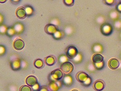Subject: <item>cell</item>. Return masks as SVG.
<instances>
[{"label": "cell", "instance_id": "1", "mask_svg": "<svg viewBox=\"0 0 121 91\" xmlns=\"http://www.w3.org/2000/svg\"><path fill=\"white\" fill-rule=\"evenodd\" d=\"M113 31V26L109 23H105L101 25L100 32L105 36H109Z\"/></svg>", "mask_w": 121, "mask_h": 91}, {"label": "cell", "instance_id": "2", "mask_svg": "<svg viewBox=\"0 0 121 91\" xmlns=\"http://www.w3.org/2000/svg\"><path fill=\"white\" fill-rule=\"evenodd\" d=\"M65 52L67 57L71 59H73L78 53L77 48L73 46H69L66 48Z\"/></svg>", "mask_w": 121, "mask_h": 91}, {"label": "cell", "instance_id": "3", "mask_svg": "<svg viewBox=\"0 0 121 91\" xmlns=\"http://www.w3.org/2000/svg\"><path fill=\"white\" fill-rule=\"evenodd\" d=\"M64 74L60 69H57L53 71L50 74V79L51 81H57L61 79L63 77Z\"/></svg>", "mask_w": 121, "mask_h": 91}, {"label": "cell", "instance_id": "4", "mask_svg": "<svg viewBox=\"0 0 121 91\" xmlns=\"http://www.w3.org/2000/svg\"><path fill=\"white\" fill-rule=\"evenodd\" d=\"M60 69L64 73L69 74L71 73L73 71V66L71 63L67 62L61 65Z\"/></svg>", "mask_w": 121, "mask_h": 91}, {"label": "cell", "instance_id": "5", "mask_svg": "<svg viewBox=\"0 0 121 91\" xmlns=\"http://www.w3.org/2000/svg\"><path fill=\"white\" fill-rule=\"evenodd\" d=\"M58 30L55 25L52 24H48L46 25L44 27L45 32L50 35L53 36Z\"/></svg>", "mask_w": 121, "mask_h": 91}, {"label": "cell", "instance_id": "6", "mask_svg": "<svg viewBox=\"0 0 121 91\" xmlns=\"http://www.w3.org/2000/svg\"><path fill=\"white\" fill-rule=\"evenodd\" d=\"M108 67L112 70H116L119 68L120 63L119 61L115 58L111 59L108 63Z\"/></svg>", "mask_w": 121, "mask_h": 91}, {"label": "cell", "instance_id": "7", "mask_svg": "<svg viewBox=\"0 0 121 91\" xmlns=\"http://www.w3.org/2000/svg\"><path fill=\"white\" fill-rule=\"evenodd\" d=\"M25 46V43L24 41L20 39H17L13 43L14 48L18 51L22 50Z\"/></svg>", "mask_w": 121, "mask_h": 91}, {"label": "cell", "instance_id": "8", "mask_svg": "<svg viewBox=\"0 0 121 91\" xmlns=\"http://www.w3.org/2000/svg\"><path fill=\"white\" fill-rule=\"evenodd\" d=\"M16 14L17 17L21 19H25L27 17V14L25 8L23 7L18 8L16 11Z\"/></svg>", "mask_w": 121, "mask_h": 91}, {"label": "cell", "instance_id": "9", "mask_svg": "<svg viewBox=\"0 0 121 91\" xmlns=\"http://www.w3.org/2000/svg\"><path fill=\"white\" fill-rule=\"evenodd\" d=\"M89 77V76H88V74L83 72H78L76 75V78L77 80L82 83H83Z\"/></svg>", "mask_w": 121, "mask_h": 91}, {"label": "cell", "instance_id": "10", "mask_svg": "<svg viewBox=\"0 0 121 91\" xmlns=\"http://www.w3.org/2000/svg\"><path fill=\"white\" fill-rule=\"evenodd\" d=\"M104 47L99 43H95L92 47V51L95 53H102L104 51Z\"/></svg>", "mask_w": 121, "mask_h": 91}, {"label": "cell", "instance_id": "11", "mask_svg": "<svg viewBox=\"0 0 121 91\" xmlns=\"http://www.w3.org/2000/svg\"><path fill=\"white\" fill-rule=\"evenodd\" d=\"M104 83L102 80H98L96 81L94 85V89L97 91H102L104 88Z\"/></svg>", "mask_w": 121, "mask_h": 91}, {"label": "cell", "instance_id": "12", "mask_svg": "<svg viewBox=\"0 0 121 91\" xmlns=\"http://www.w3.org/2000/svg\"><path fill=\"white\" fill-rule=\"evenodd\" d=\"M26 83L28 85L33 86L38 83L37 78L34 76H30L26 79Z\"/></svg>", "mask_w": 121, "mask_h": 91}, {"label": "cell", "instance_id": "13", "mask_svg": "<svg viewBox=\"0 0 121 91\" xmlns=\"http://www.w3.org/2000/svg\"><path fill=\"white\" fill-rule=\"evenodd\" d=\"M108 17L110 21L113 22L119 19V14L116 10H112L109 12L108 14Z\"/></svg>", "mask_w": 121, "mask_h": 91}, {"label": "cell", "instance_id": "14", "mask_svg": "<svg viewBox=\"0 0 121 91\" xmlns=\"http://www.w3.org/2000/svg\"><path fill=\"white\" fill-rule=\"evenodd\" d=\"M11 68L14 71H18L21 68V62L19 59H17L11 62Z\"/></svg>", "mask_w": 121, "mask_h": 91}, {"label": "cell", "instance_id": "15", "mask_svg": "<svg viewBox=\"0 0 121 91\" xmlns=\"http://www.w3.org/2000/svg\"><path fill=\"white\" fill-rule=\"evenodd\" d=\"M104 57L99 53H95L92 57V61L93 63H99L104 61Z\"/></svg>", "mask_w": 121, "mask_h": 91}, {"label": "cell", "instance_id": "16", "mask_svg": "<svg viewBox=\"0 0 121 91\" xmlns=\"http://www.w3.org/2000/svg\"><path fill=\"white\" fill-rule=\"evenodd\" d=\"M59 82L51 81L49 85L50 90H51L52 91H57L58 90L60 86L59 85Z\"/></svg>", "mask_w": 121, "mask_h": 91}, {"label": "cell", "instance_id": "17", "mask_svg": "<svg viewBox=\"0 0 121 91\" xmlns=\"http://www.w3.org/2000/svg\"><path fill=\"white\" fill-rule=\"evenodd\" d=\"M45 62L47 65L50 66H52L56 62V58L53 56H48L45 58Z\"/></svg>", "mask_w": 121, "mask_h": 91}, {"label": "cell", "instance_id": "18", "mask_svg": "<svg viewBox=\"0 0 121 91\" xmlns=\"http://www.w3.org/2000/svg\"><path fill=\"white\" fill-rule=\"evenodd\" d=\"M63 82L65 85L69 86L73 83V78L71 76L69 75H66L65 76Z\"/></svg>", "mask_w": 121, "mask_h": 91}, {"label": "cell", "instance_id": "19", "mask_svg": "<svg viewBox=\"0 0 121 91\" xmlns=\"http://www.w3.org/2000/svg\"><path fill=\"white\" fill-rule=\"evenodd\" d=\"M112 26L116 31L120 32L121 31V19H119L112 22Z\"/></svg>", "mask_w": 121, "mask_h": 91}, {"label": "cell", "instance_id": "20", "mask_svg": "<svg viewBox=\"0 0 121 91\" xmlns=\"http://www.w3.org/2000/svg\"><path fill=\"white\" fill-rule=\"evenodd\" d=\"M64 36V33L59 30L54 34L52 36L53 38L55 40H60L62 39Z\"/></svg>", "mask_w": 121, "mask_h": 91}, {"label": "cell", "instance_id": "21", "mask_svg": "<svg viewBox=\"0 0 121 91\" xmlns=\"http://www.w3.org/2000/svg\"><path fill=\"white\" fill-rule=\"evenodd\" d=\"M34 66H35V67H36V68H42L44 66V62L43 61L40 59H36V60H35V61L34 62Z\"/></svg>", "mask_w": 121, "mask_h": 91}, {"label": "cell", "instance_id": "22", "mask_svg": "<svg viewBox=\"0 0 121 91\" xmlns=\"http://www.w3.org/2000/svg\"><path fill=\"white\" fill-rule=\"evenodd\" d=\"M95 69L97 70H101L104 68L105 63L104 61L99 63H93Z\"/></svg>", "mask_w": 121, "mask_h": 91}, {"label": "cell", "instance_id": "23", "mask_svg": "<svg viewBox=\"0 0 121 91\" xmlns=\"http://www.w3.org/2000/svg\"><path fill=\"white\" fill-rule=\"evenodd\" d=\"M25 8L27 16L30 17L33 15L34 10L31 6H25Z\"/></svg>", "mask_w": 121, "mask_h": 91}, {"label": "cell", "instance_id": "24", "mask_svg": "<svg viewBox=\"0 0 121 91\" xmlns=\"http://www.w3.org/2000/svg\"><path fill=\"white\" fill-rule=\"evenodd\" d=\"M58 61L60 63L63 64L64 63H65L67 62H68V58L66 55H61L58 58Z\"/></svg>", "mask_w": 121, "mask_h": 91}, {"label": "cell", "instance_id": "25", "mask_svg": "<svg viewBox=\"0 0 121 91\" xmlns=\"http://www.w3.org/2000/svg\"><path fill=\"white\" fill-rule=\"evenodd\" d=\"M82 55L81 53H78L77 56L75 57L73 59V62L76 63H81L82 60Z\"/></svg>", "mask_w": 121, "mask_h": 91}, {"label": "cell", "instance_id": "26", "mask_svg": "<svg viewBox=\"0 0 121 91\" xmlns=\"http://www.w3.org/2000/svg\"><path fill=\"white\" fill-rule=\"evenodd\" d=\"M14 29H15L16 32L20 33L22 32L23 27L22 25L20 23H17L15 26Z\"/></svg>", "mask_w": 121, "mask_h": 91}, {"label": "cell", "instance_id": "27", "mask_svg": "<svg viewBox=\"0 0 121 91\" xmlns=\"http://www.w3.org/2000/svg\"><path fill=\"white\" fill-rule=\"evenodd\" d=\"M6 34L7 35L10 36H12L13 35H14V34L16 33L15 29L14 28H8L7 30L6 31Z\"/></svg>", "mask_w": 121, "mask_h": 91}, {"label": "cell", "instance_id": "28", "mask_svg": "<svg viewBox=\"0 0 121 91\" xmlns=\"http://www.w3.org/2000/svg\"><path fill=\"white\" fill-rule=\"evenodd\" d=\"M64 4L68 6H71L73 5L74 0H63Z\"/></svg>", "mask_w": 121, "mask_h": 91}, {"label": "cell", "instance_id": "29", "mask_svg": "<svg viewBox=\"0 0 121 91\" xmlns=\"http://www.w3.org/2000/svg\"><path fill=\"white\" fill-rule=\"evenodd\" d=\"M92 82V78L90 77H89L82 84H83V85L84 86H89L91 84Z\"/></svg>", "mask_w": 121, "mask_h": 91}, {"label": "cell", "instance_id": "30", "mask_svg": "<svg viewBox=\"0 0 121 91\" xmlns=\"http://www.w3.org/2000/svg\"><path fill=\"white\" fill-rule=\"evenodd\" d=\"M115 0H104L105 4L108 6H112L115 4Z\"/></svg>", "mask_w": 121, "mask_h": 91}, {"label": "cell", "instance_id": "31", "mask_svg": "<svg viewBox=\"0 0 121 91\" xmlns=\"http://www.w3.org/2000/svg\"><path fill=\"white\" fill-rule=\"evenodd\" d=\"M20 91H31V89L29 86H22L20 88Z\"/></svg>", "mask_w": 121, "mask_h": 91}, {"label": "cell", "instance_id": "32", "mask_svg": "<svg viewBox=\"0 0 121 91\" xmlns=\"http://www.w3.org/2000/svg\"><path fill=\"white\" fill-rule=\"evenodd\" d=\"M97 21L99 23L101 24V25L103 24L106 23L105 22V18L103 16H100L99 17H98V19H97Z\"/></svg>", "mask_w": 121, "mask_h": 91}, {"label": "cell", "instance_id": "33", "mask_svg": "<svg viewBox=\"0 0 121 91\" xmlns=\"http://www.w3.org/2000/svg\"><path fill=\"white\" fill-rule=\"evenodd\" d=\"M116 11L118 13H121V2L117 4V5L116 6Z\"/></svg>", "mask_w": 121, "mask_h": 91}, {"label": "cell", "instance_id": "34", "mask_svg": "<svg viewBox=\"0 0 121 91\" xmlns=\"http://www.w3.org/2000/svg\"><path fill=\"white\" fill-rule=\"evenodd\" d=\"M6 51V49L5 47L2 45L0 46V55H2V54H4Z\"/></svg>", "mask_w": 121, "mask_h": 91}, {"label": "cell", "instance_id": "35", "mask_svg": "<svg viewBox=\"0 0 121 91\" xmlns=\"http://www.w3.org/2000/svg\"><path fill=\"white\" fill-rule=\"evenodd\" d=\"M33 87V90L34 91H37L39 90V85L38 83H36L35 85L32 86Z\"/></svg>", "mask_w": 121, "mask_h": 91}, {"label": "cell", "instance_id": "36", "mask_svg": "<svg viewBox=\"0 0 121 91\" xmlns=\"http://www.w3.org/2000/svg\"><path fill=\"white\" fill-rule=\"evenodd\" d=\"M39 91H49V90L46 87L42 86L39 88Z\"/></svg>", "mask_w": 121, "mask_h": 91}, {"label": "cell", "instance_id": "37", "mask_svg": "<svg viewBox=\"0 0 121 91\" xmlns=\"http://www.w3.org/2000/svg\"><path fill=\"white\" fill-rule=\"evenodd\" d=\"M118 39L120 41H121V31L119 32V35H118Z\"/></svg>", "mask_w": 121, "mask_h": 91}, {"label": "cell", "instance_id": "38", "mask_svg": "<svg viewBox=\"0 0 121 91\" xmlns=\"http://www.w3.org/2000/svg\"><path fill=\"white\" fill-rule=\"evenodd\" d=\"M7 1V0H0V2L1 3H5Z\"/></svg>", "mask_w": 121, "mask_h": 91}, {"label": "cell", "instance_id": "39", "mask_svg": "<svg viewBox=\"0 0 121 91\" xmlns=\"http://www.w3.org/2000/svg\"><path fill=\"white\" fill-rule=\"evenodd\" d=\"M13 2H19L20 0H11Z\"/></svg>", "mask_w": 121, "mask_h": 91}, {"label": "cell", "instance_id": "40", "mask_svg": "<svg viewBox=\"0 0 121 91\" xmlns=\"http://www.w3.org/2000/svg\"><path fill=\"white\" fill-rule=\"evenodd\" d=\"M119 58H120V59L121 60V52H120V54H119Z\"/></svg>", "mask_w": 121, "mask_h": 91}, {"label": "cell", "instance_id": "41", "mask_svg": "<svg viewBox=\"0 0 121 91\" xmlns=\"http://www.w3.org/2000/svg\"><path fill=\"white\" fill-rule=\"evenodd\" d=\"M72 91H78V90H72Z\"/></svg>", "mask_w": 121, "mask_h": 91}, {"label": "cell", "instance_id": "42", "mask_svg": "<svg viewBox=\"0 0 121 91\" xmlns=\"http://www.w3.org/2000/svg\"></svg>", "mask_w": 121, "mask_h": 91}]
</instances>
